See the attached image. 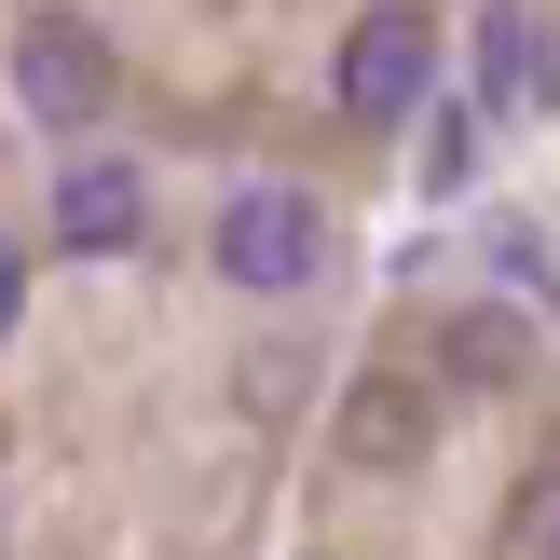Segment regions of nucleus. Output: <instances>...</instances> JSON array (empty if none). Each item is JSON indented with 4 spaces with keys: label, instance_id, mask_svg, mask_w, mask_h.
Masks as SVG:
<instances>
[{
    "label": "nucleus",
    "instance_id": "obj_8",
    "mask_svg": "<svg viewBox=\"0 0 560 560\" xmlns=\"http://www.w3.org/2000/svg\"><path fill=\"white\" fill-rule=\"evenodd\" d=\"M14 315H27V246H0V342H14Z\"/></svg>",
    "mask_w": 560,
    "mask_h": 560
},
{
    "label": "nucleus",
    "instance_id": "obj_7",
    "mask_svg": "<svg viewBox=\"0 0 560 560\" xmlns=\"http://www.w3.org/2000/svg\"><path fill=\"white\" fill-rule=\"evenodd\" d=\"M520 560H560V465H534V479H520Z\"/></svg>",
    "mask_w": 560,
    "mask_h": 560
},
{
    "label": "nucleus",
    "instance_id": "obj_4",
    "mask_svg": "<svg viewBox=\"0 0 560 560\" xmlns=\"http://www.w3.org/2000/svg\"><path fill=\"white\" fill-rule=\"evenodd\" d=\"M137 233H151V178L124 151H69L55 164V246L69 260H124Z\"/></svg>",
    "mask_w": 560,
    "mask_h": 560
},
{
    "label": "nucleus",
    "instance_id": "obj_1",
    "mask_svg": "<svg viewBox=\"0 0 560 560\" xmlns=\"http://www.w3.org/2000/svg\"><path fill=\"white\" fill-rule=\"evenodd\" d=\"M0 82H14V109L42 137H82L109 109V42H96V14H69V0H42V14H14V55H0Z\"/></svg>",
    "mask_w": 560,
    "mask_h": 560
},
{
    "label": "nucleus",
    "instance_id": "obj_2",
    "mask_svg": "<svg viewBox=\"0 0 560 560\" xmlns=\"http://www.w3.org/2000/svg\"><path fill=\"white\" fill-rule=\"evenodd\" d=\"M219 273H233L246 301H288L328 273V206L301 178H246L233 206H219Z\"/></svg>",
    "mask_w": 560,
    "mask_h": 560
},
{
    "label": "nucleus",
    "instance_id": "obj_6",
    "mask_svg": "<svg viewBox=\"0 0 560 560\" xmlns=\"http://www.w3.org/2000/svg\"><path fill=\"white\" fill-rule=\"evenodd\" d=\"M424 438H438V397H410L397 370H370V383L342 397V452H355V465H410Z\"/></svg>",
    "mask_w": 560,
    "mask_h": 560
},
{
    "label": "nucleus",
    "instance_id": "obj_3",
    "mask_svg": "<svg viewBox=\"0 0 560 560\" xmlns=\"http://www.w3.org/2000/svg\"><path fill=\"white\" fill-rule=\"evenodd\" d=\"M328 96H342V124H424L438 96V27L410 14V0H370V14L342 27V69H328Z\"/></svg>",
    "mask_w": 560,
    "mask_h": 560
},
{
    "label": "nucleus",
    "instance_id": "obj_5",
    "mask_svg": "<svg viewBox=\"0 0 560 560\" xmlns=\"http://www.w3.org/2000/svg\"><path fill=\"white\" fill-rule=\"evenodd\" d=\"M547 82H560V42L520 14V0H492V27H479V109H492V124H520Z\"/></svg>",
    "mask_w": 560,
    "mask_h": 560
}]
</instances>
